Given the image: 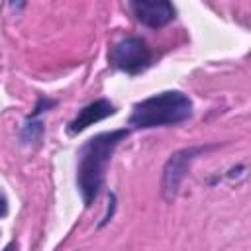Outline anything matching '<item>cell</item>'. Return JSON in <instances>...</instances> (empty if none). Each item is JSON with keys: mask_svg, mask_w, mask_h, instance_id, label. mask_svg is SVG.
<instances>
[{"mask_svg": "<svg viewBox=\"0 0 251 251\" xmlns=\"http://www.w3.org/2000/svg\"><path fill=\"white\" fill-rule=\"evenodd\" d=\"M127 137V129H116L98 133L96 137L88 139L78 149V163H76V186L82 196L84 206H90L104 182L106 165L122 139Z\"/></svg>", "mask_w": 251, "mask_h": 251, "instance_id": "1", "label": "cell"}, {"mask_svg": "<svg viewBox=\"0 0 251 251\" xmlns=\"http://www.w3.org/2000/svg\"><path fill=\"white\" fill-rule=\"evenodd\" d=\"M192 116V102L186 94L178 90H165L137 102L129 116V126L133 127H159L176 126Z\"/></svg>", "mask_w": 251, "mask_h": 251, "instance_id": "2", "label": "cell"}, {"mask_svg": "<svg viewBox=\"0 0 251 251\" xmlns=\"http://www.w3.org/2000/svg\"><path fill=\"white\" fill-rule=\"evenodd\" d=\"M153 59V53L145 39L141 37H126L118 43H114L108 51V61L118 71H124L127 75H137L149 67Z\"/></svg>", "mask_w": 251, "mask_h": 251, "instance_id": "3", "label": "cell"}, {"mask_svg": "<svg viewBox=\"0 0 251 251\" xmlns=\"http://www.w3.org/2000/svg\"><path fill=\"white\" fill-rule=\"evenodd\" d=\"M131 10L137 22L153 29L167 25L175 18V8L171 0H131Z\"/></svg>", "mask_w": 251, "mask_h": 251, "instance_id": "4", "label": "cell"}, {"mask_svg": "<svg viewBox=\"0 0 251 251\" xmlns=\"http://www.w3.org/2000/svg\"><path fill=\"white\" fill-rule=\"evenodd\" d=\"M114 112H116V108L110 104V100H106V98L94 100V102H90L88 106H84V108L75 116V120H73V122L69 124V127H67V131H69L71 135H75V133L86 129L88 126H92V124H96V122H100V120L112 116Z\"/></svg>", "mask_w": 251, "mask_h": 251, "instance_id": "5", "label": "cell"}, {"mask_svg": "<svg viewBox=\"0 0 251 251\" xmlns=\"http://www.w3.org/2000/svg\"><path fill=\"white\" fill-rule=\"evenodd\" d=\"M192 153H194V149H184V151L175 153L169 159V163L165 167V175H163V192H165L167 198H171L176 192L178 182H180V178L186 171V165L192 159Z\"/></svg>", "mask_w": 251, "mask_h": 251, "instance_id": "6", "label": "cell"}, {"mask_svg": "<svg viewBox=\"0 0 251 251\" xmlns=\"http://www.w3.org/2000/svg\"><path fill=\"white\" fill-rule=\"evenodd\" d=\"M41 133H43V127H41V122L29 118L22 129V139L25 143H31V141H39L41 139Z\"/></svg>", "mask_w": 251, "mask_h": 251, "instance_id": "7", "label": "cell"}, {"mask_svg": "<svg viewBox=\"0 0 251 251\" xmlns=\"http://www.w3.org/2000/svg\"><path fill=\"white\" fill-rule=\"evenodd\" d=\"M25 2L27 0H8V4H10V8L14 10V12H20L24 6H25Z\"/></svg>", "mask_w": 251, "mask_h": 251, "instance_id": "8", "label": "cell"}, {"mask_svg": "<svg viewBox=\"0 0 251 251\" xmlns=\"http://www.w3.org/2000/svg\"><path fill=\"white\" fill-rule=\"evenodd\" d=\"M6 212H8V200H6V196L0 192V218L6 216Z\"/></svg>", "mask_w": 251, "mask_h": 251, "instance_id": "9", "label": "cell"}]
</instances>
